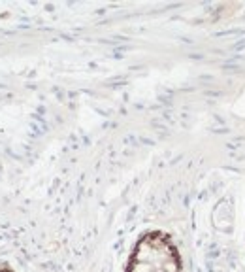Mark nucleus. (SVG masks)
I'll return each instance as SVG.
<instances>
[{"label": "nucleus", "mask_w": 245, "mask_h": 272, "mask_svg": "<svg viewBox=\"0 0 245 272\" xmlns=\"http://www.w3.org/2000/svg\"><path fill=\"white\" fill-rule=\"evenodd\" d=\"M126 272H183L176 242L162 231L145 233L128 257Z\"/></svg>", "instance_id": "f257e3e1"}]
</instances>
